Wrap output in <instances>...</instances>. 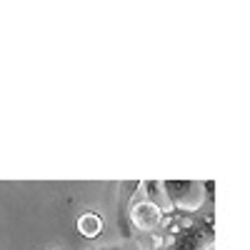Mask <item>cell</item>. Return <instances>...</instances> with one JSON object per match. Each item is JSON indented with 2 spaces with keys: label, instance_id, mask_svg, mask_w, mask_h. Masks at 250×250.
<instances>
[{
  "label": "cell",
  "instance_id": "obj_4",
  "mask_svg": "<svg viewBox=\"0 0 250 250\" xmlns=\"http://www.w3.org/2000/svg\"><path fill=\"white\" fill-rule=\"evenodd\" d=\"M143 188H145V195H148L145 200L153 203L160 213H168V210H170L168 195H165V190H163V180H145Z\"/></svg>",
  "mask_w": 250,
  "mask_h": 250
},
{
  "label": "cell",
  "instance_id": "obj_2",
  "mask_svg": "<svg viewBox=\"0 0 250 250\" xmlns=\"http://www.w3.org/2000/svg\"><path fill=\"white\" fill-rule=\"evenodd\" d=\"M160 218H163V213L148 200H140V203L130 205V220H133V225L138 228V230H145V233L155 230V228L160 225Z\"/></svg>",
  "mask_w": 250,
  "mask_h": 250
},
{
  "label": "cell",
  "instance_id": "obj_3",
  "mask_svg": "<svg viewBox=\"0 0 250 250\" xmlns=\"http://www.w3.org/2000/svg\"><path fill=\"white\" fill-rule=\"evenodd\" d=\"M75 228L83 238H98L103 233V218L95 213V210H88V213H80L78 220H75Z\"/></svg>",
  "mask_w": 250,
  "mask_h": 250
},
{
  "label": "cell",
  "instance_id": "obj_1",
  "mask_svg": "<svg viewBox=\"0 0 250 250\" xmlns=\"http://www.w3.org/2000/svg\"><path fill=\"white\" fill-rule=\"evenodd\" d=\"M163 190H165V195H168L170 208L195 210V208L203 203L200 183H193V180H163Z\"/></svg>",
  "mask_w": 250,
  "mask_h": 250
},
{
  "label": "cell",
  "instance_id": "obj_5",
  "mask_svg": "<svg viewBox=\"0 0 250 250\" xmlns=\"http://www.w3.org/2000/svg\"><path fill=\"white\" fill-rule=\"evenodd\" d=\"M95 250H110V248H95Z\"/></svg>",
  "mask_w": 250,
  "mask_h": 250
}]
</instances>
